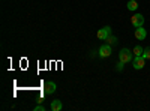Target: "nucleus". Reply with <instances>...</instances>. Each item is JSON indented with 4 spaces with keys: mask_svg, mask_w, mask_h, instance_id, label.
<instances>
[{
    "mask_svg": "<svg viewBox=\"0 0 150 111\" xmlns=\"http://www.w3.org/2000/svg\"><path fill=\"white\" fill-rule=\"evenodd\" d=\"M132 59H134V54H132V51H129L128 48H122L120 50V53H119V60L122 62V63H129V62H132Z\"/></svg>",
    "mask_w": 150,
    "mask_h": 111,
    "instance_id": "obj_1",
    "label": "nucleus"
},
{
    "mask_svg": "<svg viewBox=\"0 0 150 111\" xmlns=\"http://www.w3.org/2000/svg\"><path fill=\"white\" fill-rule=\"evenodd\" d=\"M99 57H102V59H107V57H110L111 56V53H112V50H111V45L110 44H104V45H101L99 47Z\"/></svg>",
    "mask_w": 150,
    "mask_h": 111,
    "instance_id": "obj_2",
    "label": "nucleus"
},
{
    "mask_svg": "<svg viewBox=\"0 0 150 111\" xmlns=\"http://www.w3.org/2000/svg\"><path fill=\"white\" fill-rule=\"evenodd\" d=\"M131 24L137 29V27H143V24H144V17L141 14H134L131 17Z\"/></svg>",
    "mask_w": 150,
    "mask_h": 111,
    "instance_id": "obj_3",
    "label": "nucleus"
},
{
    "mask_svg": "<svg viewBox=\"0 0 150 111\" xmlns=\"http://www.w3.org/2000/svg\"><path fill=\"white\" fill-rule=\"evenodd\" d=\"M56 89H57V84L54 81H45V84H44V93L45 95H53L56 92Z\"/></svg>",
    "mask_w": 150,
    "mask_h": 111,
    "instance_id": "obj_4",
    "label": "nucleus"
},
{
    "mask_svg": "<svg viewBox=\"0 0 150 111\" xmlns=\"http://www.w3.org/2000/svg\"><path fill=\"white\" fill-rule=\"evenodd\" d=\"M110 35H111V27H110V26H105V27H102V29L98 30V39L105 41Z\"/></svg>",
    "mask_w": 150,
    "mask_h": 111,
    "instance_id": "obj_5",
    "label": "nucleus"
},
{
    "mask_svg": "<svg viewBox=\"0 0 150 111\" xmlns=\"http://www.w3.org/2000/svg\"><path fill=\"white\" fill-rule=\"evenodd\" d=\"M132 63H134V68L135 69H143L146 66V59L143 56H135L132 59Z\"/></svg>",
    "mask_w": 150,
    "mask_h": 111,
    "instance_id": "obj_6",
    "label": "nucleus"
},
{
    "mask_svg": "<svg viewBox=\"0 0 150 111\" xmlns=\"http://www.w3.org/2000/svg\"><path fill=\"white\" fill-rule=\"evenodd\" d=\"M146 36H147V32H146V29H143V27H137V29H135V38L138 39V41H143V39H146Z\"/></svg>",
    "mask_w": 150,
    "mask_h": 111,
    "instance_id": "obj_7",
    "label": "nucleus"
},
{
    "mask_svg": "<svg viewBox=\"0 0 150 111\" xmlns=\"http://www.w3.org/2000/svg\"><path fill=\"white\" fill-rule=\"evenodd\" d=\"M50 108H51L53 111H60L62 108H63V105H62V101L54 99V101H51V105H50Z\"/></svg>",
    "mask_w": 150,
    "mask_h": 111,
    "instance_id": "obj_8",
    "label": "nucleus"
},
{
    "mask_svg": "<svg viewBox=\"0 0 150 111\" xmlns=\"http://www.w3.org/2000/svg\"><path fill=\"white\" fill-rule=\"evenodd\" d=\"M126 6H128L129 11H137V9H138V3H137V0H129Z\"/></svg>",
    "mask_w": 150,
    "mask_h": 111,
    "instance_id": "obj_9",
    "label": "nucleus"
},
{
    "mask_svg": "<svg viewBox=\"0 0 150 111\" xmlns=\"http://www.w3.org/2000/svg\"><path fill=\"white\" fill-rule=\"evenodd\" d=\"M143 51H144V48H141L140 45H135V47H134V50H132L134 57H135V56H143Z\"/></svg>",
    "mask_w": 150,
    "mask_h": 111,
    "instance_id": "obj_10",
    "label": "nucleus"
},
{
    "mask_svg": "<svg viewBox=\"0 0 150 111\" xmlns=\"http://www.w3.org/2000/svg\"><path fill=\"white\" fill-rule=\"evenodd\" d=\"M105 42H107V44H110V45H114V44H117V42H119V39L116 38V36H112V35H110L108 38L105 39Z\"/></svg>",
    "mask_w": 150,
    "mask_h": 111,
    "instance_id": "obj_11",
    "label": "nucleus"
},
{
    "mask_svg": "<svg viewBox=\"0 0 150 111\" xmlns=\"http://www.w3.org/2000/svg\"><path fill=\"white\" fill-rule=\"evenodd\" d=\"M143 57H144L146 60H149V59H150V47H146V48H144V51H143Z\"/></svg>",
    "mask_w": 150,
    "mask_h": 111,
    "instance_id": "obj_12",
    "label": "nucleus"
},
{
    "mask_svg": "<svg viewBox=\"0 0 150 111\" xmlns=\"http://www.w3.org/2000/svg\"><path fill=\"white\" fill-rule=\"evenodd\" d=\"M123 66H125V63H122V62L119 60V63L116 65V69H117V71L120 72V71H123Z\"/></svg>",
    "mask_w": 150,
    "mask_h": 111,
    "instance_id": "obj_13",
    "label": "nucleus"
},
{
    "mask_svg": "<svg viewBox=\"0 0 150 111\" xmlns=\"http://www.w3.org/2000/svg\"><path fill=\"white\" fill-rule=\"evenodd\" d=\"M33 111H45V107L44 105H38V107L33 108Z\"/></svg>",
    "mask_w": 150,
    "mask_h": 111,
    "instance_id": "obj_14",
    "label": "nucleus"
}]
</instances>
